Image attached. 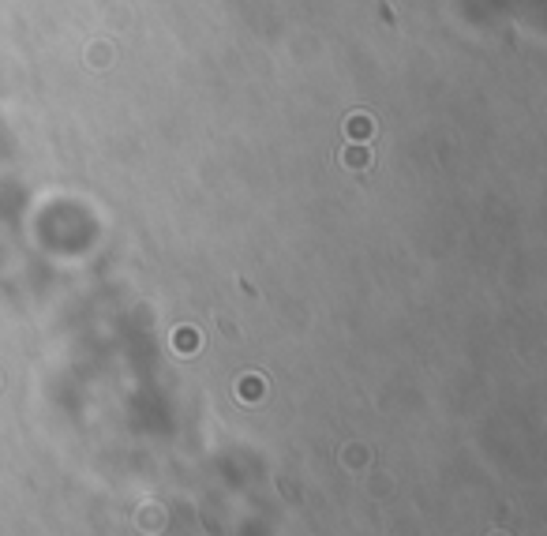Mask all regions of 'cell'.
<instances>
[{"mask_svg":"<svg viewBox=\"0 0 547 536\" xmlns=\"http://www.w3.org/2000/svg\"><path fill=\"white\" fill-rule=\"evenodd\" d=\"M196 338H199L196 330H180V334H176V345H180V349H196V345H199Z\"/></svg>","mask_w":547,"mask_h":536,"instance_id":"obj_1","label":"cell"}]
</instances>
